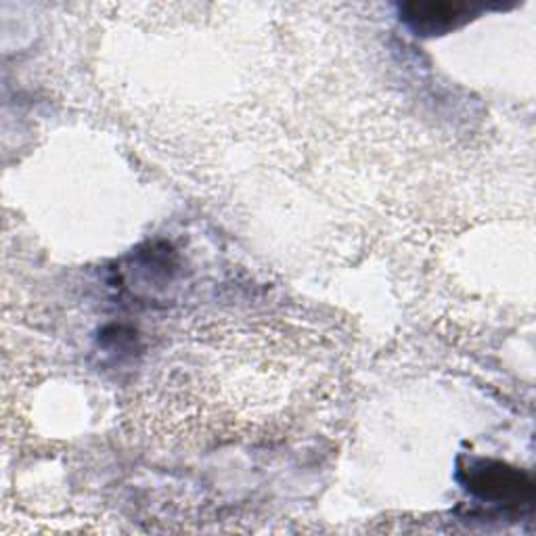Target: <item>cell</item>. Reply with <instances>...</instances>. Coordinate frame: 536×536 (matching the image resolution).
Returning <instances> with one entry per match:
<instances>
[{
	"label": "cell",
	"instance_id": "obj_1",
	"mask_svg": "<svg viewBox=\"0 0 536 536\" xmlns=\"http://www.w3.org/2000/svg\"><path fill=\"white\" fill-rule=\"evenodd\" d=\"M474 480L469 482V488L484 499H509V497H522V493L530 495V482L513 469H505L497 465V469H474Z\"/></svg>",
	"mask_w": 536,
	"mask_h": 536
},
{
	"label": "cell",
	"instance_id": "obj_2",
	"mask_svg": "<svg viewBox=\"0 0 536 536\" xmlns=\"http://www.w3.org/2000/svg\"><path fill=\"white\" fill-rule=\"evenodd\" d=\"M411 21H415L417 28L438 32V24L442 21L444 28H449L453 24V19L459 17L461 7L455 5H413L411 7Z\"/></svg>",
	"mask_w": 536,
	"mask_h": 536
}]
</instances>
